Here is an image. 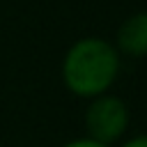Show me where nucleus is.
Wrapping results in <instances>:
<instances>
[{
    "mask_svg": "<svg viewBox=\"0 0 147 147\" xmlns=\"http://www.w3.org/2000/svg\"><path fill=\"white\" fill-rule=\"evenodd\" d=\"M124 147H147V136H138V138L129 140Z\"/></svg>",
    "mask_w": 147,
    "mask_h": 147,
    "instance_id": "nucleus-5",
    "label": "nucleus"
},
{
    "mask_svg": "<svg viewBox=\"0 0 147 147\" xmlns=\"http://www.w3.org/2000/svg\"><path fill=\"white\" fill-rule=\"evenodd\" d=\"M117 71V51L99 37H85L76 41L67 51L62 64L64 85L78 96H101L115 83Z\"/></svg>",
    "mask_w": 147,
    "mask_h": 147,
    "instance_id": "nucleus-1",
    "label": "nucleus"
},
{
    "mask_svg": "<svg viewBox=\"0 0 147 147\" xmlns=\"http://www.w3.org/2000/svg\"><path fill=\"white\" fill-rule=\"evenodd\" d=\"M64 147H108V145L94 142V140H90V138H78V140H71V142H67Z\"/></svg>",
    "mask_w": 147,
    "mask_h": 147,
    "instance_id": "nucleus-4",
    "label": "nucleus"
},
{
    "mask_svg": "<svg viewBox=\"0 0 147 147\" xmlns=\"http://www.w3.org/2000/svg\"><path fill=\"white\" fill-rule=\"evenodd\" d=\"M117 44L126 55H147V11H138L122 23L117 32Z\"/></svg>",
    "mask_w": 147,
    "mask_h": 147,
    "instance_id": "nucleus-3",
    "label": "nucleus"
},
{
    "mask_svg": "<svg viewBox=\"0 0 147 147\" xmlns=\"http://www.w3.org/2000/svg\"><path fill=\"white\" fill-rule=\"evenodd\" d=\"M129 124V108L122 99L117 96H96L92 106L87 108L85 115V126H87V138L101 145H108L117 140Z\"/></svg>",
    "mask_w": 147,
    "mask_h": 147,
    "instance_id": "nucleus-2",
    "label": "nucleus"
}]
</instances>
